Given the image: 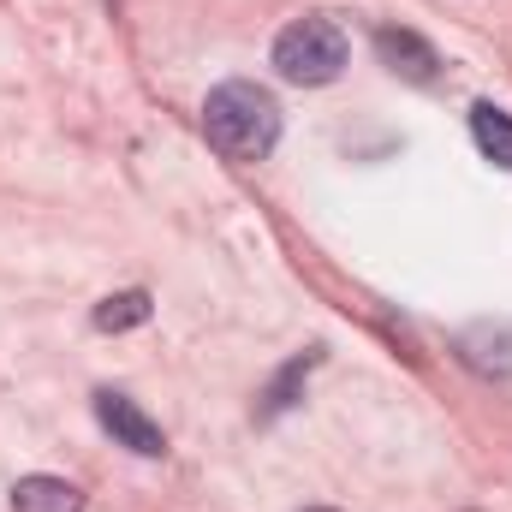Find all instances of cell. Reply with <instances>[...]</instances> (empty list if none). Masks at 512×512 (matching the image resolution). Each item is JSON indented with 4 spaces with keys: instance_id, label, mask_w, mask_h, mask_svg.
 <instances>
[{
    "instance_id": "1",
    "label": "cell",
    "mask_w": 512,
    "mask_h": 512,
    "mask_svg": "<svg viewBox=\"0 0 512 512\" xmlns=\"http://www.w3.org/2000/svg\"><path fill=\"white\" fill-rule=\"evenodd\" d=\"M203 131H209V143H215L227 161H239V167L268 161L274 143H280V102H274L262 84H245V78L215 84L209 102H203Z\"/></svg>"
},
{
    "instance_id": "10",
    "label": "cell",
    "mask_w": 512,
    "mask_h": 512,
    "mask_svg": "<svg viewBox=\"0 0 512 512\" xmlns=\"http://www.w3.org/2000/svg\"><path fill=\"white\" fill-rule=\"evenodd\" d=\"M310 512H328V507H310Z\"/></svg>"
},
{
    "instance_id": "8",
    "label": "cell",
    "mask_w": 512,
    "mask_h": 512,
    "mask_svg": "<svg viewBox=\"0 0 512 512\" xmlns=\"http://www.w3.org/2000/svg\"><path fill=\"white\" fill-rule=\"evenodd\" d=\"M137 322H149V292H114V298L96 304L102 334H120V328H137Z\"/></svg>"
},
{
    "instance_id": "5",
    "label": "cell",
    "mask_w": 512,
    "mask_h": 512,
    "mask_svg": "<svg viewBox=\"0 0 512 512\" xmlns=\"http://www.w3.org/2000/svg\"><path fill=\"white\" fill-rule=\"evenodd\" d=\"M459 358L477 376H512V322H477L459 334Z\"/></svg>"
},
{
    "instance_id": "7",
    "label": "cell",
    "mask_w": 512,
    "mask_h": 512,
    "mask_svg": "<svg viewBox=\"0 0 512 512\" xmlns=\"http://www.w3.org/2000/svg\"><path fill=\"white\" fill-rule=\"evenodd\" d=\"M471 137L495 167H512V114H501L495 102H477L471 108Z\"/></svg>"
},
{
    "instance_id": "2",
    "label": "cell",
    "mask_w": 512,
    "mask_h": 512,
    "mask_svg": "<svg viewBox=\"0 0 512 512\" xmlns=\"http://www.w3.org/2000/svg\"><path fill=\"white\" fill-rule=\"evenodd\" d=\"M346 54H352L346 48V30L334 18H322V12H310V18H298V24H286L274 36V72L286 84H304V90L334 84L346 72Z\"/></svg>"
},
{
    "instance_id": "9",
    "label": "cell",
    "mask_w": 512,
    "mask_h": 512,
    "mask_svg": "<svg viewBox=\"0 0 512 512\" xmlns=\"http://www.w3.org/2000/svg\"><path fill=\"white\" fill-rule=\"evenodd\" d=\"M310 364H316V358H298V364H292V370H286V376L274 382V393H268V411H286V405H292V382H298V376H304Z\"/></svg>"
},
{
    "instance_id": "4",
    "label": "cell",
    "mask_w": 512,
    "mask_h": 512,
    "mask_svg": "<svg viewBox=\"0 0 512 512\" xmlns=\"http://www.w3.org/2000/svg\"><path fill=\"white\" fill-rule=\"evenodd\" d=\"M376 54H382V66L393 78H405V84H435V48L417 36V30H399V24H382L376 30Z\"/></svg>"
},
{
    "instance_id": "3",
    "label": "cell",
    "mask_w": 512,
    "mask_h": 512,
    "mask_svg": "<svg viewBox=\"0 0 512 512\" xmlns=\"http://www.w3.org/2000/svg\"><path fill=\"white\" fill-rule=\"evenodd\" d=\"M96 423L120 441V447H131L137 459H161L167 453V435H161V423L137 405V399H126V393H96Z\"/></svg>"
},
{
    "instance_id": "6",
    "label": "cell",
    "mask_w": 512,
    "mask_h": 512,
    "mask_svg": "<svg viewBox=\"0 0 512 512\" xmlns=\"http://www.w3.org/2000/svg\"><path fill=\"white\" fill-rule=\"evenodd\" d=\"M12 512H84V495L66 477H24L12 489Z\"/></svg>"
}]
</instances>
